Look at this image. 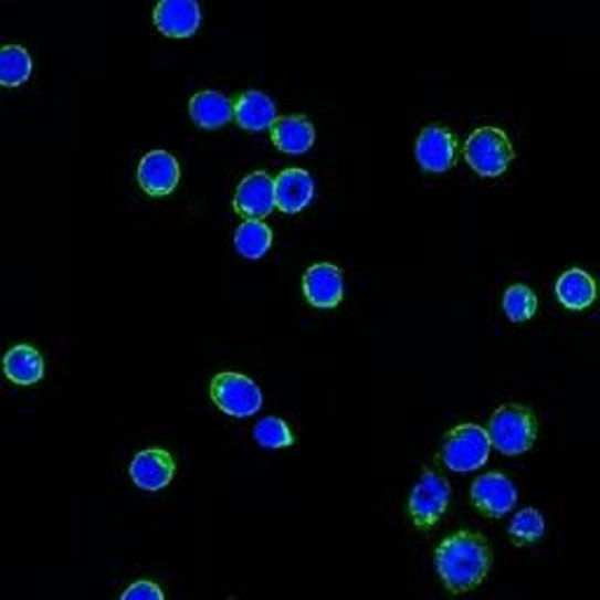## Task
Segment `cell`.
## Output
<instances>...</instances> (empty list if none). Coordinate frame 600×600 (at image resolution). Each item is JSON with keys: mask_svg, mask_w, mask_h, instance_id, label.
Wrapping results in <instances>:
<instances>
[{"mask_svg": "<svg viewBox=\"0 0 600 600\" xmlns=\"http://www.w3.org/2000/svg\"><path fill=\"white\" fill-rule=\"evenodd\" d=\"M434 564L443 587L451 593H464L481 587L488 577L493 551L481 533L457 530L436 547Z\"/></svg>", "mask_w": 600, "mask_h": 600, "instance_id": "obj_1", "label": "cell"}, {"mask_svg": "<svg viewBox=\"0 0 600 600\" xmlns=\"http://www.w3.org/2000/svg\"><path fill=\"white\" fill-rule=\"evenodd\" d=\"M488 439L502 455L528 453L537 441V418L520 403H505L493 413Z\"/></svg>", "mask_w": 600, "mask_h": 600, "instance_id": "obj_2", "label": "cell"}, {"mask_svg": "<svg viewBox=\"0 0 600 600\" xmlns=\"http://www.w3.org/2000/svg\"><path fill=\"white\" fill-rule=\"evenodd\" d=\"M493 443L488 439V432L478 428V424H457L446 436H443L439 457L449 470L464 474L481 470L491 457Z\"/></svg>", "mask_w": 600, "mask_h": 600, "instance_id": "obj_3", "label": "cell"}, {"mask_svg": "<svg viewBox=\"0 0 600 600\" xmlns=\"http://www.w3.org/2000/svg\"><path fill=\"white\" fill-rule=\"evenodd\" d=\"M464 160L478 173V177H499L514 162V146L507 131L499 127H478L470 134L464 144Z\"/></svg>", "mask_w": 600, "mask_h": 600, "instance_id": "obj_4", "label": "cell"}, {"mask_svg": "<svg viewBox=\"0 0 600 600\" xmlns=\"http://www.w3.org/2000/svg\"><path fill=\"white\" fill-rule=\"evenodd\" d=\"M451 502V483L446 476H441L436 470L424 467L415 488L409 497V516L413 526L422 533L432 530L443 518Z\"/></svg>", "mask_w": 600, "mask_h": 600, "instance_id": "obj_5", "label": "cell"}, {"mask_svg": "<svg viewBox=\"0 0 600 600\" xmlns=\"http://www.w3.org/2000/svg\"><path fill=\"white\" fill-rule=\"evenodd\" d=\"M211 401L232 418H251L261 411L263 392L261 387L244 373L223 371L211 378Z\"/></svg>", "mask_w": 600, "mask_h": 600, "instance_id": "obj_6", "label": "cell"}, {"mask_svg": "<svg viewBox=\"0 0 600 600\" xmlns=\"http://www.w3.org/2000/svg\"><path fill=\"white\" fill-rule=\"evenodd\" d=\"M470 497L478 514L488 518H502L514 509L518 493L512 478H507L505 474L488 472V474H481L472 483Z\"/></svg>", "mask_w": 600, "mask_h": 600, "instance_id": "obj_7", "label": "cell"}, {"mask_svg": "<svg viewBox=\"0 0 600 600\" xmlns=\"http://www.w3.org/2000/svg\"><path fill=\"white\" fill-rule=\"evenodd\" d=\"M455 152L457 139L449 127L428 125L420 131L415 144V158L424 171L441 173L451 169L455 165Z\"/></svg>", "mask_w": 600, "mask_h": 600, "instance_id": "obj_8", "label": "cell"}, {"mask_svg": "<svg viewBox=\"0 0 600 600\" xmlns=\"http://www.w3.org/2000/svg\"><path fill=\"white\" fill-rule=\"evenodd\" d=\"M235 211L246 219H265L277 207L275 179L267 171H251L240 181L235 192Z\"/></svg>", "mask_w": 600, "mask_h": 600, "instance_id": "obj_9", "label": "cell"}, {"mask_svg": "<svg viewBox=\"0 0 600 600\" xmlns=\"http://www.w3.org/2000/svg\"><path fill=\"white\" fill-rule=\"evenodd\" d=\"M173 474H177V462L165 449H146L134 455L129 464V478L134 481V486L146 493L167 488Z\"/></svg>", "mask_w": 600, "mask_h": 600, "instance_id": "obj_10", "label": "cell"}, {"mask_svg": "<svg viewBox=\"0 0 600 600\" xmlns=\"http://www.w3.org/2000/svg\"><path fill=\"white\" fill-rule=\"evenodd\" d=\"M181 167L169 150H150L139 162V186L150 198H165L179 186Z\"/></svg>", "mask_w": 600, "mask_h": 600, "instance_id": "obj_11", "label": "cell"}, {"mask_svg": "<svg viewBox=\"0 0 600 600\" xmlns=\"http://www.w3.org/2000/svg\"><path fill=\"white\" fill-rule=\"evenodd\" d=\"M303 294L315 307H336L343 301L345 282L340 267L334 263H315L303 275Z\"/></svg>", "mask_w": 600, "mask_h": 600, "instance_id": "obj_12", "label": "cell"}, {"mask_svg": "<svg viewBox=\"0 0 600 600\" xmlns=\"http://www.w3.org/2000/svg\"><path fill=\"white\" fill-rule=\"evenodd\" d=\"M152 22L169 38H188L200 29L202 10L196 0H162L155 6Z\"/></svg>", "mask_w": 600, "mask_h": 600, "instance_id": "obj_13", "label": "cell"}, {"mask_svg": "<svg viewBox=\"0 0 600 600\" xmlns=\"http://www.w3.org/2000/svg\"><path fill=\"white\" fill-rule=\"evenodd\" d=\"M275 198L284 214H298L315 198L313 173L301 167L282 169L275 179Z\"/></svg>", "mask_w": 600, "mask_h": 600, "instance_id": "obj_14", "label": "cell"}, {"mask_svg": "<svg viewBox=\"0 0 600 600\" xmlns=\"http://www.w3.org/2000/svg\"><path fill=\"white\" fill-rule=\"evenodd\" d=\"M232 106H235V120L249 131H263L277 123V106L261 90L242 92Z\"/></svg>", "mask_w": 600, "mask_h": 600, "instance_id": "obj_15", "label": "cell"}, {"mask_svg": "<svg viewBox=\"0 0 600 600\" xmlns=\"http://www.w3.org/2000/svg\"><path fill=\"white\" fill-rule=\"evenodd\" d=\"M188 110H190V118L196 120V125L204 129L223 127L235 118V106H232V102L225 94L217 90H202L198 94H192Z\"/></svg>", "mask_w": 600, "mask_h": 600, "instance_id": "obj_16", "label": "cell"}, {"mask_svg": "<svg viewBox=\"0 0 600 600\" xmlns=\"http://www.w3.org/2000/svg\"><path fill=\"white\" fill-rule=\"evenodd\" d=\"M270 137H273V144L280 150L288 155H303L315 144V125L305 115H284L270 127Z\"/></svg>", "mask_w": 600, "mask_h": 600, "instance_id": "obj_17", "label": "cell"}, {"mask_svg": "<svg viewBox=\"0 0 600 600\" xmlns=\"http://www.w3.org/2000/svg\"><path fill=\"white\" fill-rule=\"evenodd\" d=\"M3 371L14 385H35L45 376V361L35 347L14 345L3 359Z\"/></svg>", "mask_w": 600, "mask_h": 600, "instance_id": "obj_18", "label": "cell"}, {"mask_svg": "<svg viewBox=\"0 0 600 600\" xmlns=\"http://www.w3.org/2000/svg\"><path fill=\"white\" fill-rule=\"evenodd\" d=\"M556 296L568 309H587L596 301V282L585 270H566L556 282Z\"/></svg>", "mask_w": 600, "mask_h": 600, "instance_id": "obj_19", "label": "cell"}, {"mask_svg": "<svg viewBox=\"0 0 600 600\" xmlns=\"http://www.w3.org/2000/svg\"><path fill=\"white\" fill-rule=\"evenodd\" d=\"M270 246H273V230H270L263 221L259 219H246L238 230H235V249L244 259H263Z\"/></svg>", "mask_w": 600, "mask_h": 600, "instance_id": "obj_20", "label": "cell"}, {"mask_svg": "<svg viewBox=\"0 0 600 600\" xmlns=\"http://www.w3.org/2000/svg\"><path fill=\"white\" fill-rule=\"evenodd\" d=\"M33 69L31 54L22 45H6L0 50V83L6 87H19L29 81Z\"/></svg>", "mask_w": 600, "mask_h": 600, "instance_id": "obj_21", "label": "cell"}, {"mask_svg": "<svg viewBox=\"0 0 600 600\" xmlns=\"http://www.w3.org/2000/svg\"><path fill=\"white\" fill-rule=\"evenodd\" d=\"M545 530H547L545 516H541L533 507H526L512 518L509 537L516 547H530V545H535L537 539L545 537Z\"/></svg>", "mask_w": 600, "mask_h": 600, "instance_id": "obj_22", "label": "cell"}, {"mask_svg": "<svg viewBox=\"0 0 600 600\" xmlns=\"http://www.w3.org/2000/svg\"><path fill=\"white\" fill-rule=\"evenodd\" d=\"M502 307H505L507 319L516 324L530 322L537 315V296L526 284H512L502 296Z\"/></svg>", "mask_w": 600, "mask_h": 600, "instance_id": "obj_23", "label": "cell"}, {"mask_svg": "<svg viewBox=\"0 0 600 600\" xmlns=\"http://www.w3.org/2000/svg\"><path fill=\"white\" fill-rule=\"evenodd\" d=\"M254 439L263 449H286L294 443V434L288 424L280 418H263L256 422Z\"/></svg>", "mask_w": 600, "mask_h": 600, "instance_id": "obj_24", "label": "cell"}, {"mask_svg": "<svg viewBox=\"0 0 600 600\" xmlns=\"http://www.w3.org/2000/svg\"><path fill=\"white\" fill-rule=\"evenodd\" d=\"M165 593L160 591V587H155L148 579H141V582L131 585L125 593L123 600H162Z\"/></svg>", "mask_w": 600, "mask_h": 600, "instance_id": "obj_25", "label": "cell"}]
</instances>
